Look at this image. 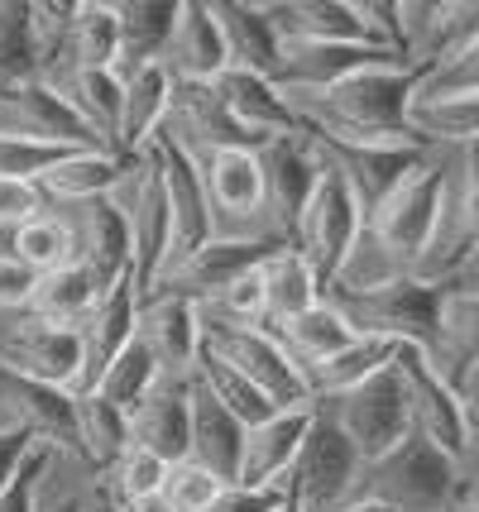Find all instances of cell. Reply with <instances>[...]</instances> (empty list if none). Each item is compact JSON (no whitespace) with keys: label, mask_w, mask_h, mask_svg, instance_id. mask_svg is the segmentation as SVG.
Returning a JSON list of instances; mask_svg holds the SVG:
<instances>
[{"label":"cell","mask_w":479,"mask_h":512,"mask_svg":"<svg viewBox=\"0 0 479 512\" xmlns=\"http://www.w3.org/2000/svg\"><path fill=\"white\" fill-rule=\"evenodd\" d=\"M369 67H412V63H403L398 53L374 44H283L274 87L283 96H312V91L336 87V82L355 77V72H369Z\"/></svg>","instance_id":"cell-19"},{"label":"cell","mask_w":479,"mask_h":512,"mask_svg":"<svg viewBox=\"0 0 479 512\" xmlns=\"http://www.w3.org/2000/svg\"><path fill=\"white\" fill-rule=\"evenodd\" d=\"M187 422H192V431H187V460L202 465L206 474H216L226 489H235L240 484V460H245L250 426L235 422L197 379L187 388Z\"/></svg>","instance_id":"cell-22"},{"label":"cell","mask_w":479,"mask_h":512,"mask_svg":"<svg viewBox=\"0 0 479 512\" xmlns=\"http://www.w3.org/2000/svg\"><path fill=\"white\" fill-rule=\"evenodd\" d=\"M135 326H139L135 278H120L115 288L101 292V302L77 326V345H82V383H77V393H92L96 379L111 369V359L135 340Z\"/></svg>","instance_id":"cell-23"},{"label":"cell","mask_w":479,"mask_h":512,"mask_svg":"<svg viewBox=\"0 0 479 512\" xmlns=\"http://www.w3.org/2000/svg\"><path fill=\"white\" fill-rule=\"evenodd\" d=\"M10 254L20 259L24 268H34L39 278L44 273H58V268L77 264V240H72V221L68 216H53V211H39L29 225H20L10 235Z\"/></svg>","instance_id":"cell-44"},{"label":"cell","mask_w":479,"mask_h":512,"mask_svg":"<svg viewBox=\"0 0 479 512\" xmlns=\"http://www.w3.org/2000/svg\"><path fill=\"white\" fill-rule=\"evenodd\" d=\"M283 503H288V484L283 489H240L235 484L216 498L211 512H283Z\"/></svg>","instance_id":"cell-54"},{"label":"cell","mask_w":479,"mask_h":512,"mask_svg":"<svg viewBox=\"0 0 479 512\" xmlns=\"http://www.w3.org/2000/svg\"><path fill=\"white\" fill-rule=\"evenodd\" d=\"M211 15H216L221 39H226V63L235 72H254V77L274 82L278 58H283V39L269 24L264 5H254V0H216Z\"/></svg>","instance_id":"cell-30"},{"label":"cell","mask_w":479,"mask_h":512,"mask_svg":"<svg viewBox=\"0 0 479 512\" xmlns=\"http://www.w3.org/2000/svg\"><path fill=\"white\" fill-rule=\"evenodd\" d=\"M479 245V144H470L460 154L456 178H446V201H441V225H436V240L427 249V259L417 268V278L427 283H446L470 249Z\"/></svg>","instance_id":"cell-18"},{"label":"cell","mask_w":479,"mask_h":512,"mask_svg":"<svg viewBox=\"0 0 479 512\" xmlns=\"http://www.w3.org/2000/svg\"><path fill=\"white\" fill-rule=\"evenodd\" d=\"M408 130L422 144H479V91H451V96H412Z\"/></svg>","instance_id":"cell-40"},{"label":"cell","mask_w":479,"mask_h":512,"mask_svg":"<svg viewBox=\"0 0 479 512\" xmlns=\"http://www.w3.org/2000/svg\"><path fill=\"white\" fill-rule=\"evenodd\" d=\"M312 422V407H288L269 422L250 426L245 436V460H240V489H283L297 465V450Z\"/></svg>","instance_id":"cell-26"},{"label":"cell","mask_w":479,"mask_h":512,"mask_svg":"<svg viewBox=\"0 0 479 512\" xmlns=\"http://www.w3.org/2000/svg\"><path fill=\"white\" fill-rule=\"evenodd\" d=\"M115 206L125 211V225H130V278H135V292L149 297L159 273L173 259V211H168L163 168L154 149L130 158L125 178L115 187Z\"/></svg>","instance_id":"cell-4"},{"label":"cell","mask_w":479,"mask_h":512,"mask_svg":"<svg viewBox=\"0 0 479 512\" xmlns=\"http://www.w3.org/2000/svg\"><path fill=\"white\" fill-rule=\"evenodd\" d=\"M72 10H77V0H34V5H29V39H34L39 77L58 63V53H63V44H68Z\"/></svg>","instance_id":"cell-48"},{"label":"cell","mask_w":479,"mask_h":512,"mask_svg":"<svg viewBox=\"0 0 479 512\" xmlns=\"http://www.w3.org/2000/svg\"><path fill=\"white\" fill-rule=\"evenodd\" d=\"M393 355H398V345L374 340V335H355L341 355H331L326 364H317V369L307 374L312 402H317V398H336V393H345V388L374 379L379 369H388V364H393Z\"/></svg>","instance_id":"cell-42"},{"label":"cell","mask_w":479,"mask_h":512,"mask_svg":"<svg viewBox=\"0 0 479 512\" xmlns=\"http://www.w3.org/2000/svg\"><path fill=\"white\" fill-rule=\"evenodd\" d=\"M460 498H479V417H470L465 450H460Z\"/></svg>","instance_id":"cell-55"},{"label":"cell","mask_w":479,"mask_h":512,"mask_svg":"<svg viewBox=\"0 0 479 512\" xmlns=\"http://www.w3.org/2000/svg\"><path fill=\"white\" fill-rule=\"evenodd\" d=\"M115 58H120L115 10L106 5V0H77L68 44H63V53H58V63L44 72V82L63 77V72H115Z\"/></svg>","instance_id":"cell-32"},{"label":"cell","mask_w":479,"mask_h":512,"mask_svg":"<svg viewBox=\"0 0 479 512\" xmlns=\"http://www.w3.org/2000/svg\"><path fill=\"white\" fill-rule=\"evenodd\" d=\"M283 245H288V240H278V235H259V240H221V235H216V240H206L202 249L183 254L178 264L163 268L149 297H183L192 307H206V302H216L235 278L254 273L264 259H274ZM139 302H144V297H139Z\"/></svg>","instance_id":"cell-9"},{"label":"cell","mask_w":479,"mask_h":512,"mask_svg":"<svg viewBox=\"0 0 479 512\" xmlns=\"http://www.w3.org/2000/svg\"><path fill=\"white\" fill-rule=\"evenodd\" d=\"M360 230H365L360 201H355V192L345 187L341 173L326 163L321 178H317V192H312L302 221H297V235H293V249L312 264V273H317L321 297H326V288L336 283V273L345 268L350 249L360 240Z\"/></svg>","instance_id":"cell-8"},{"label":"cell","mask_w":479,"mask_h":512,"mask_svg":"<svg viewBox=\"0 0 479 512\" xmlns=\"http://www.w3.org/2000/svg\"><path fill=\"white\" fill-rule=\"evenodd\" d=\"M48 87L82 115V125L101 139V149L115 154V134H120V77L115 72H63Z\"/></svg>","instance_id":"cell-38"},{"label":"cell","mask_w":479,"mask_h":512,"mask_svg":"<svg viewBox=\"0 0 479 512\" xmlns=\"http://www.w3.org/2000/svg\"><path fill=\"white\" fill-rule=\"evenodd\" d=\"M427 359L456 393L465 388V379L479 369V292H446L436 350Z\"/></svg>","instance_id":"cell-34"},{"label":"cell","mask_w":479,"mask_h":512,"mask_svg":"<svg viewBox=\"0 0 479 512\" xmlns=\"http://www.w3.org/2000/svg\"><path fill=\"white\" fill-rule=\"evenodd\" d=\"M125 168H130V158H115L106 149H77V154H63L39 178V192H44V201H68V206L115 197Z\"/></svg>","instance_id":"cell-35"},{"label":"cell","mask_w":479,"mask_h":512,"mask_svg":"<svg viewBox=\"0 0 479 512\" xmlns=\"http://www.w3.org/2000/svg\"><path fill=\"white\" fill-rule=\"evenodd\" d=\"M144 149H154V158H159V168H163V192H168V211H173V259H168V264H178L183 254L202 249L206 240H216L202 163L187 154L168 130H159Z\"/></svg>","instance_id":"cell-17"},{"label":"cell","mask_w":479,"mask_h":512,"mask_svg":"<svg viewBox=\"0 0 479 512\" xmlns=\"http://www.w3.org/2000/svg\"><path fill=\"white\" fill-rule=\"evenodd\" d=\"M168 469L159 455H149V450L130 446L120 460H115L106 474H101V484L130 508V503H139V498H149V493H163V484H168Z\"/></svg>","instance_id":"cell-47"},{"label":"cell","mask_w":479,"mask_h":512,"mask_svg":"<svg viewBox=\"0 0 479 512\" xmlns=\"http://www.w3.org/2000/svg\"><path fill=\"white\" fill-rule=\"evenodd\" d=\"M456 512H479V498H460V508Z\"/></svg>","instance_id":"cell-61"},{"label":"cell","mask_w":479,"mask_h":512,"mask_svg":"<svg viewBox=\"0 0 479 512\" xmlns=\"http://www.w3.org/2000/svg\"><path fill=\"white\" fill-rule=\"evenodd\" d=\"M139 345L149 350L159 379H192L202 350V312L183 297H144L139 302Z\"/></svg>","instance_id":"cell-21"},{"label":"cell","mask_w":479,"mask_h":512,"mask_svg":"<svg viewBox=\"0 0 479 512\" xmlns=\"http://www.w3.org/2000/svg\"><path fill=\"white\" fill-rule=\"evenodd\" d=\"M77 450L96 479L130 450V417L96 393H77Z\"/></svg>","instance_id":"cell-41"},{"label":"cell","mask_w":479,"mask_h":512,"mask_svg":"<svg viewBox=\"0 0 479 512\" xmlns=\"http://www.w3.org/2000/svg\"><path fill=\"white\" fill-rule=\"evenodd\" d=\"M39 211H48L44 192H39V182H24V178H0V230H20L29 225Z\"/></svg>","instance_id":"cell-51"},{"label":"cell","mask_w":479,"mask_h":512,"mask_svg":"<svg viewBox=\"0 0 479 512\" xmlns=\"http://www.w3.org/2000/svg\"><path fill=\"white\" fill-rule=\"evenodd\" d=\"M360 455L350 446L336 417L312 402V422H307V436H302V450H297V465L288 474V493L297 498L302 512H341L350 503V493L360 484Z\"/></svg>","instance_id":"cell-6"},{"label":"cell","mask_w":479,"mask_h":512,"mask_svg":"<svg viewBox=\"0 0 479 512\" xmlns=\"http://www.w3.org/2000/svg\"><path fill=\"white\" fill-rule=\"evenodd\" d=\"M0 134L44 144V149H68V154L72 149H101V139L82 125V115L72 111L48 82H39V77L24 82V87H10L0 96Z\"/></svg>","instance_id":"cell-16"},{"label":"cell","mask_w":479,"mask_h":512,"mask_svg":"<svg viewBox=\"0 0 479 512\" xmlns=\"http://www.w3.org/2000/svg\"><path fill=\"white\" fill-rule=\"evenodd\" d=\"M427 82V67H369L336 87L312 91V96H288L302 130L331 134L345 144H417L408 130V106Z\"/></svg>","instance_id":"cell-1"},{"label":"cell","mask_w":479,"mask_h":512,"mask_svg":"<svg viewBox=\"0 0 479 512\" xmlns=\"http://www.w3.org/2000/svg\"><path fill=\"white\" fill-rule=\"evenodd\" d=\"M202 345L216 359H226L235 374H245L278 412L312 407L307 374L288 359V350L278 345V335H269L264 326H226V321H206L202 316Z\"/></svg>","instance_id":"cell-7"},{"label":"cell","mask_w":479,"mask_h":512,"mask_svg":"<svg viewBox=\"0 0 479 512\" xmlns=\"http://www.w3.org/2000/svg\"><path fill=\"white\" fill-rule=\"evenodd\" d=\"M221 493H226V484L216 474H206L202 465H192V460H178L168 469V484H163V498H168L173 512H211Z\"/></svg>","instance_id":"cell-49"},{"label":"cell","mask_w":479,"mask_h":512,"mask_svg":"<svg viewBox=\"0 0 479 512\" xmlns=\"http://www.w3.org/2000/svg\"><path fill=\"white\" fill-rule=\"evenodd\" d=\"M393 364H398L408 402H412V431H422L436 450H446L451 460H460L465 431H470V412H465L460 393L436 374L427 350H417V345H398Z\"/></svg>","instance_id":"cell-15"},{"label":"cell","mask_w":479,"mask_h":512,"mask_svg":"<svg viewBox=\"0 0 479 512\" xmlns=\"http://www.w3.org/2000/svg\"><path fill=\"white\" fill-rule=\"evenodd\" d=\"M173 101V77L163 63H149L139 72L120 77V134H115V158H139L144 144L163 130Z\"/></svg>","instance_id":"cell-29"},{"label":"cell","mask_w":479,"mask_h":512,"mask_svg":"<svg viewBox=\"0 0 479 512\" xmlns=\"http://www.w3.org/2000/svg\"><path fill=\"white\" fill-rule=\"evenodd\" d=\"M34 283H39V273L24 268L10 249H0V312H24V302H29Z\"/></svg>","instance_id":"cell-52"},{"label":"cell","mask_w":479,"mask_h":512,"mask_svg":"<svg viewBox=\"0 0 479 512\" xmlns=\"http://www.w3.org/2000/svg\"><path fill=\"white\" fill-rule=\"evenodd\" d=\"M341 512H388V508L384 503H374V498H350Z\"/></svg>","instance_id":"cell-59"},{"label":"cell","mask_w":479,"mask_h":512,"mask_svg":"<svg viewBox=\"0 0 479 512\" xmlns=\"http://www.w3.org/2000/svg\"><path fill=\"white\" fill-rule=\"evenodd\" d=\"M365 493L388 512H456L460 508V465L436 450L422 431H408V441L388 450L384 460L360 469Z\"/></svg>","instance_id":"cell-3"},{"label":"cell","mask_w":479,"mask_h":512,"mask_svg":"<svg viewBox=\"0 0 479 512\" xmlns=\"http://www.w3.org/2000/svg\"><path fill=\"white\" fill-rule=\"evenodd\" d=\"M283 512H302V508H297V498H293V493H288V503H283Z\"/></svg>","instance_id":"cell-62"},{"label":"cell","mask_w":479,"mask_h":512,"mask_svg":"<svg viewBox=\"0 0 479 512\" xmlns=\"http://www.w3.org/2000/svg\"><path fill=\"white\" fill-rule=\"evenodd\" d=\"M202 182H206L211 221H216V235H221V240L278 235L274 225H269V206H264V168H259V154H250V149L206 154ZM278 240H283V235H278Z\"/></svg>","instance_id":"cell-10"},{"label":"cell","mask_w":479,"mask_h":512,"mask_svg":"<svg viewBox=\"0 0 479 512\" xmlns=\"http://www.w3.org/2000/svg\"><path fill=\"white\" fill-rule=\"evenodd\" d=\"M259 168H264V206H269V225L293 245L297 221L307 211V201L317 192V178L326 168L321 149L312 144V134H278L259 149Z\"/></svg>","instance_id":"cell-14"},{"label":"cell","mask_w":479,"mask_h":512,"mask_svg":"<svg viewBox=\"0 0 479 512\" xmlns=\"http://www.w3.org/2000/svg\"><path fill=\"white\" fill-rule=\"evenodd\" d=\"M163 130L173 134L197 163H202L206 154H226V149H250V154H259V149L269 144V134L245 130V125L226 111V101L216 96L211 82H173V101H168Z\"/></svg>","instance_id":"cell-13"},{"label":"cell","mask_w":479,"mask_h":512,"mask_svg":"<svg viewBox=\"0 0 479 512\" xmlns=\"http://www.w3.org/2000/svg\"><path fill=\"white\" fill-rule=\"evenodd\" d=\"M44 512H82V498H58V503L44 508Z\"/></svg>","instance_id":"cell-60"},{"label":"cell","mask_w":479,"mask_h":512,"mask_svg":"<svg viewBox=\"0 0 479 512\" xmlns=\"http://www.w3.org/2000/svg\"><path fill=\"white\" fill-rule=\"evenodd\" d=\"M211 87H216V96L226 101V111L235 115L245 130L269 134V139H278V134H302L297 111L288 106V96H283L269 77H254V72H235V67H226Z\"/></svg>","instance_id":"cell-31"},{"label":"cell","mask_w":479,"mask_h":512,"mask_svg":"<svg viewBox=\"0 0 479 512\" xmlns=\"http://www.w3.org/2000/svg\"><path fill=\"white\" fill-rule=\"evenodd\" d=\"M226 67V39L211 15V0H178V20L163 48V72L173 82H216Z\"/></svg>","instance_id":"cell-25"},{"label":"cell","mask_w":479,"mask_h":512,"mask_svg":"<svg viewBox=\"0 0 479 512\" xmlns=\"http://www.w3.org/2000/svg\"><path fill=\"white\" fill-rule=\"evenodd\" d=\"M326 302L350 321L355 335H374L388 345H417V350H436V331H441V302H446V283H427V278H388L379 288L365 292H326Z\"/></svg>","instance_id":"cell-2"},{"label":"cell","mask_w":479,"mask_h":512,"mask_svg":"<svg viewBox=\"0 0 479 512\" xmlns=\"http://www.w3.org/2000/svg\"><path fill=\"white\" fill-rule=\"evenodd\" d=\"M0 364L10 374H20V379L48 383V388H63V393L77 398V383H82L77 331L34 321L24 312H10V321H0Z\"/></svg>","instance_id":"cell-11"},{"label":"cell","mask_w":479,"mask_h":512,"mask_svg":"<svg viewBox=\"0 0 479 512\" xmlns=\"http://www.w3.org/2000/svg\"><path fill=\"white\" fill-rule=\"evenodd\" d=\"M96 302H101V283L82 264H68V268H58V273H44L34 283L29 302H24V316L48 321V326H63V331H77Z\"/></svg>","instance_id":"cell-37"},{"label":"cell","mask_w":479,"mask_h":512,"mask_svg":"<svg viewBox=\"0 0 479 512\" xmlns=\"http://www.w3.org/2000/svg\"><path fill=\"white\" fill-rule=\"evenodd\" d=\"M68 221L72 240H77V264L101 283V292L130 278V225H125V211L115 206V197L82 201Z\"/></svg>","instance_id":"cell-24"},{"label":"cell","mask_w":479,"mask_h":512,"mask_svg":"<svg viewBox=\"0 0 479 512\" xmlns=\"http://www.w3.org/2000/svg\"><path fill=\"white\" fill-rule=\"evenodd\" d=\"M187 388H192V379L154 383V393L130 412V446L159 455L163 465L187 460V431H192V422H187Z\"/></svg>","instance_id":"cell-28"},{"label":"cell","mask_w":479,"mask_h":512,"mask_svg":"<svg viewBox=\"0 0 479 512\" xmlns=\"http://www.w3.org/2000/svg\"><path fill=\"white\" fill-rule=\"evenodd\" d=\"M460 402H465V412L470 417H479V369L465 379V388H460Z\"/></svg>","instance_id":"cell-57"},{"label":"cell","mask_w":479,"mask_h":512,"mask_svg":"<svg viewBox=\"0 0 479 512\" xmlns=\"http://www.w3.org/2000/svg\"><path fill=\"white\" fill-rule=\"evenodd\" d=\"M154 383H159V369H154L149 350L139 345V335H135V340H130V345H125V350L111 359V369L96 379L92 393H96V398H106L111 407H120V412L130 417L139 402L154 393Z\"/></svg>","instance_id":"cell-45"},{"label":"cell","mask_w":479,"mask_h":512,"mask_svg":"<svg viewBox=\"0 0 479 512\" xmlns=\"http://www.w3.org/2000/svg\"><path fill=\"white\" fill-rule=\"evenodd\" d=\"M115 10V34H120V58H115V77L139 72L149 63H163V48L178 20V0H120Z\"/></svg>","instance_id":"cell-33"},{"label":"cell","mask_w":479,"mask_h":512,"mask_svg":"<svg viewBox=\"0 0 479 512\" xmlns=\"http://www.w3.org/2000/svg\"><path fill=\"white\" fill-rule=\"evenodd\" d=\"M259 278H264V331H278V326H288L293 316L312 312L317 302H326L312 264H307L293 245L278 249L274 259L259 268Z\"/></svg>","instance_id":"cell-36"},{"label":"cell","mask_w":479,"mask_h":512,"mask_svg":"<svg viewBox=\"0 0 479 512\" xmlns=\"http://www.w3.org/2000/svg\"><path fill=\"white\" fill-rule=\"evenodd\" d=\"M82 512H125V503H120V498H115V493L106 489L101 479H96V484H92V493L82 498Z\"/></svg>","instance_id":"cell-56"},{"label":"cell","mask_w":479,"mask_h":512,"mask_svg":"<svg viewBox=\"0 0 479 512\" xmlns=\"http://www.w3.org/2000/svg\"><path fill=\"white\" fill-rule=\"evenodd\" d=\"M53 460H58V450H48V446L29 450V460H24L20 474L10 479V489L0 493V512H44L39 508V489H44Z\"/></svg>","instance_id":"cell-50"},{"label":"cell","mask_w":479,"mask_h":512,"mask_svg":"<svg viewBox=\"0 0 479 512\" xmlns=\"http://www.w3.org/2000/svg\"><path fill=\"white\" fill-rule=\"evenodd\" d=\"M317 402L336 417V426H341L345 436H350L360 465L384 460L388 450H398L412 431V402H408V388H403L398 364H388L374 379L355 383V388H345L336 398H317Z\"/></svg>","instance_id":"cell-5"},{"label":"cell","mask_w":479,"mask_h":512,"mask_svg":"<svg viewBox=\"0 0 479 512\" xmlns=\"http://www.w3.org/2000/svg\"><path fill=\"white\" fill-rule=\"evenodd\" d=\"M269 335H278V345L288 350V359H293L302 374H312L317 364H326L331 355H341L345 345L355 340L350 321H345L331 302H317L312 312L293 316L288 326H278V331H269Z\"/></svg>","instance_id":"cell-39"},{"label":"cell","mask_w":479,"mask_h":512,"mask_svg":"<svg viewBox=\"0 0 479 512\" xmlns=\"http://www.w3.org/2000/svg\"><path fill=\"white\" fill-rule=\"evenodd\" d=\"M34 446H39V441H34V431L15 426L5 412H0V493L10 489V479L20 474V465L29 460V450Z\"/></svg>","instance_id":"cell-53"},{"label":"cell","mask_w":479,"mask_h":512,"mask_svg":"<svg viewBox=\"0 0 479 512\" xmlns=\"http://www.w3.org/2000/svg\"><path fill=\"white\" fill-rule=\"evenodd\" d=\"M192 379L202 383L206 393L221 402V407H226V412L240 426H259V422H269V417L278 412L274 402L264 398V393H259V388H254L245 374H235L226 359H216L211 350H206V345L197 350V374H192Z\"/></svg>","instance_id":"cell-43"},{"label":"cell","mask_w":479,"mask_h":512,"mask_svg":"<svg viewBox=\"0 0 479 512\" xmlns=\"http://www.w3.org/2000/svg\"><path fill=\"white\" fill-rule=\"evenodd\" d=\"M0 412L10 417L15 426L34 431V441L58 455H77V398L63 393V388H48V383L20 379L0 364Z\"/></svg>","instance_id":"cell-20"},{"label":"cell","mask_w":479,"mask_h":512,"mask_svg":"<svg viewBox=\"0 0 479 512\" xmlns=\"http://www.w3.org/2000/svg\"><path fill=\"white\" fill-rule=\"evenodd\" d=\"M259 5L283 44H374L360 10L345 0H259Z\"/></svg>","instance_id":"cell-27"},{"label":"cell","mask_w":479,"mask_h":512,"mask_svg":"<svg viewBox=\"0 0 479 512\" xmlns=\"http://www.w3.org/2000/svg\"><path fill=\"white\" fill-rule=\"evenodd\" d=\"M34 77H39V58H34V39H29V5L0 0V96Z\"/></svg>","instance_id":"cell-46"},{"label":"cell","mask_w":479,"mask_h":512,"mask_svg":"<svg viewBox=\"0 0 479 512\" xmlns=\"http://www.w3.org/2000/svg\"><path fill=\"white\" fill-rule=\"evenodd\" d=\"M312 144L345 178V187L355 192L365 216H374L427 163V149H417V144H345V139H331V134H312Z\"/></svg>","instance_id":"cell-12"},{"label":"cell","mask_w":479,"mask_h":512,"mask_svg":"<svg viewBox=\"0 0 479 512\" xmlns=\"http://www.w3.org/2000/svg\"><path fill=\"white\" fill-rule=\"evenodd\" d=\"M125 512H173V508H168V498H163V493H149V498H139V503H130Z\"/></svg>","instance_id":"cell-58"}]
</instances>
